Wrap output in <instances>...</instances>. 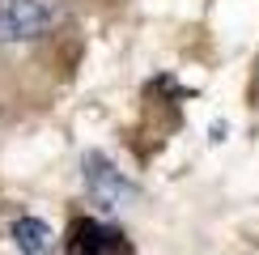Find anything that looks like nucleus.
<instances>
[{
	"mask_svg": "<svg viewBox=\"0 0 259 255\" xmlns=\"http://www.w3.org/2000/svg\"><path fill=\"white\" fill-rule=\"evenodd\" d=\"M81 170H85V191H90L94 208H102V212H127L140 200L136 183H127V175L106 153H85Z\"/></svg>",
	"mask_w": 259,
	"mask_h": 255,
	"instance_id": "obj_2",
	"label": "nucleus"
},
{
	"mask_svg": "<svg viewBox=\"0 0 259 255\" xmlns=\"http://www.w3.org/2000/svg\"><path fill=\"white\" fill-rule=\"evenodd\" d=\"M64 255H132L119 230H106L94 217H72L68 234H64Z\"/></svg>",
	"mask_w": 259,
	"mask_h": 255,
	"instance_id": "obj_3",
	"label": "nucleus"
},
{
	"mask_svg": "<svg viewBox=\"0 0 259 255\" xmlns=\"http://www.w3.org/2000/svg\"><path fill=\"white\" fill-rule=\"evenodd\" d=\"M64 21L60 0H0V42H30Z\"/></svg>",
	"mask_w": 259,
	"mask_h": 255,
	"instance_id": "obj_1",
	"label": "nucleus"
},
{
	"mask_svg": "<svg viewBox=\"0 0 259 255\" xmlns=\"http://www.w3.org/2000/svg\"><path fill=\"white\" fill-rule=\"evenodd\" d=\"M13 242L21 255H56V230L38 217H21L13 226Z\"/></svg>",
	"mask_w": 259,
	"mask_h": 255,
	"instance_id": "obj_4",
	"label": "nucleus"
}]
</instances>
